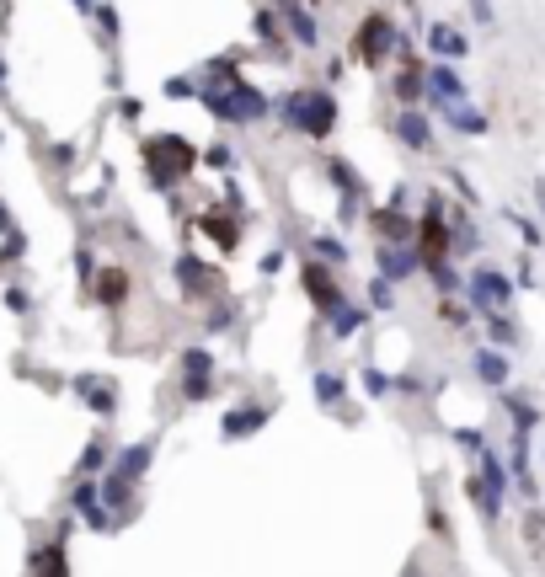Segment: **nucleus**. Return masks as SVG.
<instances>
[{
    "label": "nucleus",
    "mask_w": 545,
    "mask_h": 577,
    "mask_svg": "<svg viewBox=\"0 0 545 577\" xmlns=\"http://www.w3.org/2000/svg\"><path fill=\"white\" fill-rule=\"evenodd\" d=\"M198 102H204L209 118L230 123V129H252V123H268L273 118V97L262 86H252L246 75L220 81V86H204V91H198Z\"/></svg>",
    "instance_id": "2"
},
{
    "label": "nucleus",
    "mask_w": 545,
    "mask_h": 577,
    "mask_svg": "<svg viewBox=\"0 0 545 577\" xmlns=\"http://www.w3.org/2000/svg\"><path fill=\"white\" fill-rule=\"evenodd\" d=\"M171 278H177V289L188 294V300H209L214 294V268L198 252H177V262H171Z\"/></svg>",
    "instance_id": "16"
},
{
    "label": "nucleus",
    "mask_w": 545,
    "mask_h": 577,
    "mask_svg": "<svg viewBox=\"0 0 545 577\" xmlns=\"http://www.w3.org/2000/svg\"><path fill=\"white\" fill-rule=\"evenodd\" d=\"M465 6H471V22L481 27V33H492V27H497V6H492V0H465Z\"/></svg>",
    "instance_id": "47"
},
{
    "label": "nucleus",
    "mask_w": 545,
    "mask_h": 577,
    "mask_svg": "<svg viewBox=\"0 0 545 577\" xmlns=\"http://www.w3.org/2000/svg\"><path fill=\"white\" fill-rule=\"evenodd\" d=\"M252 38L268 49V59H289V54H284V49H289V33H284V17L273 11V0L252 11Z\"/></svg>",
    "instance_id": "21"
},
{
    "label": "nucleus",
    "mask_w": 545,
    "mask_h": 577,
    "mask_svg": "<svg viewBox=\"0 0 545 577\" xmlns=\"http://www.w3.org/2000/svg\"><path fill=\"white\" fill-rule=\"evenodd\" d=\"M391 134L401 139V150H412V155H433V113L428 107H396V118H391Z\"/></svg>",
    "instance_id": "9"
},
{
    "label": "nucleus",
    "mask_w": 545,
    "mask_h": 577,
    "mask_svg": "<svg viewBox=\"0 0 545 577\" xmlns=\"http://www.w3.org/2000/svg\"><path fill=\"white\" fill-rule=\"evenodd\" d=\"M369 230L375 241H417V214L412 209H396V204H369Z\"/></svg>",
    "instance_id": "14"
},
{
    "label": "nucleus",
    "mask_w": 545,
    "mask_h": 577,
    "mask_svg": "<svg viewBox=\"0 0 545 577\" xmlns=\"http://www.w3.org/2000/svg\"><path fill=\"white\" fill-rule=\"evenodd\" d=\"M471 102V91H465V75L449 65V59H428L423 65V107L433 118H444L449 107Z\"/></svg>",
    "instance_id": "6"
},
{
    "label": "nucleus",
    "mask_w": 545,
    "mask_h": 577,
    "mask_svg": "<svg viewBox=\"0 0 545 577\" xmlns=\"http://www.w3.org/2000/svg\"><path fill=\"white\" fill-rule=\"evenodd\" d=\"M241 326V300H209L204 310V337H225Z\"/></svg>",
    "instance_id": "31"
},
{
    "label": "nucleus",
    "mask_w": 545,
    "mask_h": 577,
    "mask_svg": "<svg viewBox=\"0 0 545 577\" xmlns=\"http://www.w3.org/2000/svg\"><path fill=\"white\" fill-rule=\"evenodd\" d=\"M423 49L433 59H449V65H460L465 54H471V33L455 22H428V33H423Z\"/></svg>",
    "instance_id": "18"
},
{
    "label": "nucleus",
    "mask_w": 545,
    "mask_h": 577,
    "mask_svg": "<svg viewBox=\"0 0 545 577\" xmlns=\"http://www.w3.org/2000/svg\"><path fill=\"white\" fill-rule=\"evenodd\" d=\"M214 374H220V358H214L204 342H193V348H182V401H209L214 396Z\"/></svg>",
    "instance_id": "8"
},
{
    "label": "nucleus",
    "mask_w": 545,
    "mask_h": 577,
    "mask_svg": "<svg viewBox=\"0 0 545 577\" xmlns=\"http://www.w3.org/2000/svg\"><path fill=\"white\" fill-rule=\"evenodd\" d=\"M444 182L455 187V198H460L465 209H476V204H481V193H476V187H471V177H465L460 166H449V171H444Z\"/></svg>",
    "instance_id": "43"
},
{
    "label": "nucleus",
    "mask_w": 545,
    "mask_h": 577,
    "mask_svg": "<svg viewBox=\"0 0 545 577\" xmlns=\"http://www.w3.org/2000/svg\"><path fill=\"white\" fill-rule=\"evenodd\" d=\"M310 6H316V0H310Z\"/></svg>",
    "instance_id": "58"
},
{
    "label": "nucleus",
    "mask_w": 545,
    "mask_h": 577,
    "mask_svg": "<svg viewBox=\"0 0 545 577\" xmlns=\"http://www.w3.org/2000/svg\"><path fill=\"white\" fill-rule=\"evenodd\" d=\"M102 503L113 508V513H123V508L134 503V481L118 476V471H107V476H102Z\"/></svg>",
    "instance_id": "39"
},
{
    "label": "nucleus",
    "mask_w": 545,
    "mask_h": 577,
    "mask_svg": "<svg viewBox=\"0 0 545 577\" xmlns=\"http://www.w3.org/2000/svg\"><path fill=\"white\" fill-rule=\"evenodd\" d=\"M97 27H102V38L113 43L118 38V6H107V0H102V6H97Z\"/></svg>",
    "instance_id": "49"
},
{
    "label": "nucleus",
    "mask_w": 545,
    "mask_h": 577,
    "mask_svg": "<svg viewBox=\"0 0 545 577\" xmlns=\"http://www.w3.org/2000/svg\"><path fill=\"white\" fill-rule=\"evenodd\" d=\"M513 278H519V289H540V273H535V262H529V257L513 262Z\"/></svg>",
    "instance_id": "51"
},
{
    "label": "nucleus",
    "mask_w": 545,
    "mask_h": 577,
    "mask_svg": "<svg viewBox=\"0 0 545 577\" xmlns=\"http://www.w3.org/2000/svg\"><path fill=\"white\" fill-rule=\"evenodd\" d=\"M145 166H150V182L166 193V187L188 182V171L198 166V155H193V145L182 134H161V139H145Z\"/></svg>",
    "instance_id": "4"
},
{
    "label": "nucleus",
    "mask_w": 545,
    "mask_h": 577,
    "mask_svg": "<svg viewBox=\"0 0 545 577\" xmlns=\"http://www.w3.org/2000/svg\"><path fill=\"white\" fill-rule=\"evenodd\" d=\"M75 391H81V401H86V407L97 412V417H113V412H118V396H113V385H107V380H97V374H86V380H75Z\"/></svg>",
    "instance_id": "32"
},
{
    "label": "nucleus",
    "mask_w": 545,
    "mask_h": 577,
    "mask_svg": "<svg viewBox=\"0 0 545 577\" xmlns=\"http://www.w3.org/2000/svg\"><path fill=\"white\" fill-rule=\"evenodd\" d=\"M401 49V27L391 11H364V22H358V33H353V54L364 59V65H391Z\"/></svg>",
    "instance_id": "5"
},
{
    "label": "nucleus",
    "mask_w": 545,
    "mask_h": 577,
    "mask_svg": "<svg viewBox=\"0 0 545 577\" xmlns=\"http://www.w3.org/2000/svg\"><path fill=\"white\" fill-rule=\"evenodd\" d=\"M449 444H455L460 449V455H481V449H487V433H481V428H455V433H449Z\"/></svg>",
    "instance_id": "44"
},
{
    "label": "nucleus",
    "mask_w": 545,
    "mask_h": 577,
    "mask_svg": "<svg viewBox=\"0 0 545 577\" xmlns=\"http://www.w3.org/2000/svg\"><path fill=\"white\" fill-rule=\"evenodd\" d=\"M241 225H246L241 209H220V204L198 209V230L220 241V252H236V246H241Z\"/></svg>",
    "instance_id": "17"
},
{
    "label": "nucleus",
    "mask_w": 545,
    "mask_h": 577,
    "mask_svg": "<svg viewBox=\"0 0 545 577\" xmlns=\"http://www.w3.org/2000/svg\"><path fill=\"white\" fill-rule=\"evenodd\" d=\"M310 257H321L326 268H337V273H342V268L353 262V246L342 241L337 230H316V236H310Z\"/></svg>",
    "instance_id": "26"
},
{
    "label": "nucleus",
    "mask_w": 545,
    "mask_h": 577,
    "mask_svg": "<svg viewBox=\"0 0 545 577\" xmlns=\"http://www.w3.org/2000/svg\"><path fill=\"white\" fill-rule=\"evenodd\" d=\"M423 503H428V529L439 540H449V519H444V508H439V497H433V487H423Z\"/></svg>",
    "instance_id": "46"
},
{
    "label": "nucleus",
    "mask_w": 545,
    "mask_h": 577,
    "mask_svg": "<svg viewBox=\"0 0 545 577\" xmlns=\"http://www.w3.org/2000/svg\"><path fill=\"white\" fill-rule=\"evenodd\" d=\"M455 262H460V257H449V252H444V257H428V262H423V278H428L439 294H465V268H455Z\"/></svg>",
    "instance_id": "24"
},
{
    "label": "nucleus",
    "mask_w": 545,
    "mask_h": 577,
    "mask_svg": "<svg viewBox=\"0 0 545 577\" xmlns=\"http://www.w3.org/2000/svg\"><path fill=\"white\" fill-rule=\"evenodd\" d=\"M391 97L396 107H423V65H401L391 75Z\"/></svg>",
    "instance_id": "29"
},
{
    "label": "nucleus",
    "mask_w": 545,
    "mask_h": 577,
    "mask_svg": "<svg viewBox=\"0 0 545 577\" xmlns=\"http://www.w3.org/2000/svg\"><path fill=\"white\" fill-rule=\"evenodd\" d=\"M273 423V407L268 401H241V407H230L220 417V439L225 444H241V439H252V433H262Z\"/></svg>",
    "instance_id": "12"
},
{
    "label": "nucleus",
    "mask_w": 545,
    "mask_h": 577,
    "mask_svg": "<svg viewBox=\"0 0 545 577\" xmlns=\"http://www.w3.org/2000/svg\"><path fill=\"white\" fill-rule=\"evenodd\" d=\"M481 326H487V342H492V348L519 353L524 332H519V321H513V310H492V316H481Z\"/></svg>",
    "instance_id": "28"
},
{
    "label": "nucleus",
    "mask_w": 545,
    "mask_h": 577,
    "mask_svg": "<svg viewBox=\"0 0 545 577\" xmlns=\"http://www.w3.org/2000/svg\"><path fill=\"white\" fill-rule=\"evenodd\" d=\"M273 118L284 123L289 134L310 139V145H326V139L337 134L342 107H337L332 86H294V91H284V97H273Z\"/></svg>",
    "instance_id": "1"
},
{
    "label": "nucleus",
    "mask_w": 545,
    "mask_h": 577,
    "mask_svg": "<svg viewBox=\"0 0 545 577\" xmlns=\"http://www.w3.org/2000/svg\"><path fill=\"white\" fill-rule=\"evenodd\" d=\"M75 6H81L86 17H97V6H102V0H75Z\"/></svg>",
    "instance_id": "57"
},
{
    "label": "nucleus",
    "mask_w": 545,
    "mask_h": 577,
    "mask_svg": "<svg viewBox=\"0 0 545 577\" xmlns=\"http://www.w3.org/2000/svg\"><path fill=\"white\" fill-rule=\"evenodd\" d=\"M519 300V278H513L503 262H471L465 268V305L476 310V316H492V310H513Z\"/></svg>",
    "instance_id": "3"
},
{
    "label": "nucleus",
    "mask_w": 545,
    "mask_h": 577,
    "mask_svg": "<svg viewBox=\"0 0 545 577\" xmlns=\"http://www.w3.org/2000/svg\"><path fill=\"white\" fill-rule=\"evenodd\" d=\"M503 220L513 225V236H519V241L529 246V252H540V246H545V220H540V214H519V209H503Z\"/></svg>",
    "instance_id": "35"
},
{
    "label": "nucleus",
    "mask_w": 545,
    "mask_h": 577,
    "mask_svg": "<svg viewBox=\"0 0 545 577\" xmlns=\"http://www.w3.org/2000/svg\"><path fill=\"white\" fill-rule=\"evenodd\" d=\"M369 316H375V310L369 305H358V300H342L332 316H321L326 321V332H332V342H348V337H358L369 326Z\"/></svg>",
    "instance_id": "23"
},
{
    "label": "nucleus",
    "mask_w": 545,
    "mask_h": 577,
    "mask_svg": "<svg viewBox=\"0 0 545 577\" xmlns=\"http://www.w3.org/2000/svg\"><path fill=\"white\" fill-rule=\"evenodd\" d=\"M193 75H198V86H220V81H236V75H241V59H236V54H214V59H204V65H198Z\"/></svg>",
    "instance_id": "36"
},
{
    "label": "nucleus",
    "mask_w": 545,
    "mask_h": 577,
    "mask_svg": "<svg viewBox=\"0 0 545 577\" xmlns=\"http://www.w3.org/2000/svg\"><path fill=\"white\" fill-rule=\"evenodd\" d=\"M465 497H471V508L481 513V524H487V529H497V524H503V503H508V497L503 492H497V487H487V476H465Z\"/></svg>",
    "instance_id": "22"
},
{
    "label": "nucleus",
    "mask_w": 545,
    "mask_h": 577,
    "mask_svg": "<svg viewBox=\"0 0 545 577\" xmlns=\"http://www.w3.org/2000/svg\"><path fill=\"white\" fill-rule=\"evenodd\" d=\"M284 262H289V252H284V246L262 252V262H257V278H278V273H284Z\"/></svg>",
    "instance_id": "48"
},
{
    "label": "nucleus",
    "mask_w": 545,
    "mask_h": 577,
    "mask_svg": "<svg viewBox=\"0 0 545 577\" xmlns=\"http://www.w3.org/2000/svg\"><path fill=\"white\" fill-rule=\"evenodd\" d=\"M230 161H236V150H230V145H209L204 150V166H214V171H230Z\"/></svg>",
    "instance_id": "50"
},
{
    "label": "nucleus",
    "mask_w": 545,
    "mask_h": 577,
    "mask_svg": "<svg viewBox=\"0 0 545 577\" xmlns=\"http://www.w3.org/2000/svg\"><path fill=\"white\" fill-rule=\"evenodd\" d=\"M310 391H316V401H321L326 412H337V407H342V396H348V380H342V374H332V369H316Z\"/></svg>",
    "instance_id": "37"
},
{
    "label": "nucleus",
    "mask_w": 545,
    "mask_h": 577,
    "mask_svg": "<svg viewBox=\"0 0 545 577\" xmlns=\"http://www.w3.org/2000/svg\"><path fill=\"white\" fill-rule=\"evenodd\" d=\"M33 567H38V577H70L65 572V535H59L54 545H43V551L33 556Z\"/></svg>",
    "instance_id": "41"
},
{
    "label": "nucleus",
    "mask_w": 545,
    "mask_h": 577,
    "mask_svg": "<svg viewBox=\"0 0 545 577\" xmlns=\"http://www.w3.org/2000/svg\"><path fill=\"white\" fill-rule=\"evenodd\" d=\"M321 75H326V86H342V75H348V59H342V54H337V59H326V70H321Z\"/></svg>",
    "instance_id": "54"
},
{
    "label": "nucleus",
    "mask_w": 545,
    "mask_h": 577,
    "mask_svg": "<svg viewBox=\"0 0 545 577\" xmlns=\"http://www.w3.org/2000/svg\"><path fill=\"white\" fill-rule=\"evenodd\" d=\"M321 171H326V182H332L337 198H364V204H369V182H364V171H358L348 155H326Z\"/></svg>",
    "instance_id": "20"
},
{
    "label": "nucleus",
    "mask_w": 545,
    "mask_h": 577,
    "mask_svg": "<svg viewBox=\"0 0 545 577\" xmlns=\"http://www.w3.org/2000/svg\"><path fill=\"white\" fill-rule=\"evenodd\" d=\"M385 204H396V209H412V204H417V187H412V182H396Z\"/></svg>",
    "instance_id": "53"
},
{
    "label": "nucleus",
    "mask_w": 545,
    "mask_h": 577,
    "mask_svg": "<svg viewBox=\"0 0 545 577\" xmlns=\"http://www.w3.org/2000/svg\"><path fill=\"white\" fill-rule=\"evenodd\" d=\"M401 577H428V572H423V561H407V567H401Z\"/></svg>",
    "instance_id": "56"
},
{
    "label": "nucleus",
    "mask_w": 545,
    "mask_h": 577,
    "mask_svg": "<svg viewBox=\"0 0 545 577\" xmlns=\"http://www.w3.org/2000/svg\"><path fill=\"white\" fill-rule=\"evenodd\" d=\"M364 305L369 310H375V316H391V310H396V284H391V278H369V284H364Z\"/></svg>",
    "instance_id": "38"
},
{
    "label": "nucleus",
    "mask_w": 545,
    "mask_h": 577,
    "mask_svg": "<svg viewBox=\"0 0 545 577\" xmlns=\"http://www.w3.org/2000/svg\"><path fill=\"white\" fill-rule=\"evenodd\" d=\"M273 11L284 17L289 43H300V49H321V22H316V6H310V0H273Z\"/></svg>",
    "instance_id": "10"
},
{
    "label": "nucleus",
    "mask_w": 545,
    "mask_h": 577,
    "mask_svg": "<svg viewBox=\"0 0 545 577\" xmlns=\"http://www.w3.org/2000/svg\"><path fill=\"white\" fill-rule=\"evenodd\" d=\"M476 471L481 476H487V487H497V492H513V465L503 460V455H497V449H481V455H476Z\"/></svg>",
    "instance_id": "33"
},
{
    "label": "nucleus",
    "mask_w": 545,
    "mask_h": 577,
    "mask_svg": "<svg viewBox=\"0 0 545 577\" xmlns=\"http://www.w3.org/2000/svg\"><path fill=\"white\" fill-rule=\"evenodd\" d=\"M471 374L487 391H503V385L513 380V353L508 348H492V342H481V348L471 353Z\"/></svg>",
    "instance_id": "19"
},
{
    "label": "nucleus",
    "mask_w": 545,
    "mask_h": 577,
    "mask_svg": "<svg viewBox=\"0 0 545 577\" xmlns=\"http://www.w3.org/2000/svg\"><path fill=\"white\" fill-rule=\"evenodd\" d=\"M198 91H204V86H198V75H171V81L161 86V97L166 102H198Z\"/></svg>",
    "instance_id": "42"
},
{
    "label": "nucleus",
    "mask_w": 545,
    "mask_h": 577,
    "mask_svg": "<svg viewBox=\"0 0 545 577\" xmlns=\"http://www.w3.org/2000/svg\"><path fill=\"white\" fill-rule=\"evenodd\" d=\"M444 123H449V129H455L460 139H487V134H492V118L481 113L476 102H460V107H449V113H444Z\"/></svg>",
    "instance_id": "25"
},
{
    "label": "nucleus",
    "mask_w": 545,
    "mask_h": 577,
    "mask_svg": "<svg viewBox=\"0 0 545 577\" xmlns=\"http://www.w3.org/2000/svg\"><path fill=\"white\" fill-rule=\"evenodd\" d=\"M358 385H364V396H375V401L396 396V374H385L380 364H364V374H358Z\"/></svg>",
    "instance_id": "40"
},
{
    "label": "nucleus",
    "mask_w": 545,
    "mask_h": 577,
    "mask_svg": "<svg viewBox=\"0 0 545 577\" xmlns=\"http://www.w3.org/2000/svg\"><path fill=\"white\" fill-rule=\"evenodd\" d=\"M423 246L417 241H375V268H380V278H391V284L401 289V284H412L417 273H423Z\"/></svg>",
    "instance_id": "7"
},
{
    "label": "nucleus",
    "mask_w": 545,
    "mask_h": 577,
    "mask_svg": "<svg viewBox=\"0 0 545 577\" xmlns=\"http://www.w3.org/2000/svg\"><path fill=\"white\" fill-rule=\"evenodd\" d=\"M535 214L545 220V182H535Z\"/></svg>",
    "instance_id": "55"
},
{
    "label": "nucleus",
    "mask_w": 545,
    "mask_h": 577,
    "mask_svg": "<svg viewBox=\"0 0 545 577\" xmlns=\"http://www.w3.org/2000/svg\"><path fill=\"white\" fill-rule=\"evenodd\" d=\"M102 305H118L123 300V294H129V273H123V268H107V278H102Z\"/></svg>",
    "instance_id": "45"
},
{
    "label": "nucleus",
    "mask_w": 545,
    "mask_h": 577,
    "mask_svg": "<svg viewBox=\"0 0 545 577\" xmlns=\"http://www.w3.org/2000/svg\"><path fill=\"white\" fill-rule=\"evenodd\" d=\"M529 439H535L529 428L508 433V465H513V492H519L524 503H540V481H535V465H529Z\"/></svg>",
    "instance_id": "13"
},
{
    "label": "nucleus",
    "mask_w": 545,
    "mask_h": 577,
    "mask_svg": "<svg viewBox=\"0 0 545 577\" xmlns=\"http://www.w3.org/2000/svg\"><path fill=\"white\" fill-rule=\"evenodd\" d=\"M481 246H487V236H481V225H476V209L455 204V209H449V252L465 257V262H476Z\"/></svg>",
    "instance_id": "15"
},
{
    "label": "nucleus",
    "mask_w": 545,
    "mask_h": 577,
    "mask_svg": "<svg viewBox=\"0 0 545 577\" xmlns=\"http://www.w3.org/2000/svg\"><path fill=\"white\" fill-rule=\"evenodd\" d=\"M150 460H155V439H139V444H129V449H118V455H113V471L129 476V481H145Z\"/></svg>",
    "instance_id": "27"
},
{
    "label": "nucleus",
    "mask_w": 545,
    "mask_h": 577,
    "mask_svg": "<svg viewBox=\"0 0 545 577\" xmlns=\"http://www.w3.org/2000/svg\"><path fill=\"white\" fill-rule=\"evenodd\" d=\"M300 284H305V294H310V305L321 310V316H332V310L348 300V294L337 289V268H326L321 257H310L305 268H300Z\"/></svg>",
    "instance_id": "11"
},
{
    "label": "nucleus",
    "mask_w": 545,
    "mask_h": 577,
    "mask_svg": "<svg viewBox=\"0 0 545 577\" xmlns=\"http://www.w3.org/2000/svg\"><path fill=\"white\" fill-rule=\"evenodd\" d=\"M503 417H508L513 428H529V433L540 428V407L524 391H513V385H503Z\"/></svg>",
    "instance_id": "30"
},
{
    "label": "nucleus",
    "mask_w": 545,
    "mask_h": 577,
    "mask_svg": "<svg viewBox=\"0 0 545 577\" xmlns=\"http://www.w3.org/2000/svg\"><path fill=\"white\" fill-rule=\"evenodd\" d=\"M433 310H439V321L455 326V332H465V326H481V316L465 305V294H439V305H433Z\"/></svg>",
    "instance_id": "34"
},
{
    "label": "nucleus",
    "mask_w": 545,
    "mask_h": 577,
    "mask_svg": "<svg viewBox=\"0 0 545 577\" xmlns=\"http://www.w3.org/2000/svg\"><path fill=\"white\" fill-rule=\"evenodd\" d=\"M107 465V444H86V455H81V471L91 476V471H102Z\"/></svg>",
    "instance_id": "52"
}]
</instances>
